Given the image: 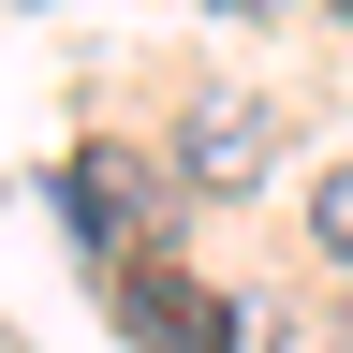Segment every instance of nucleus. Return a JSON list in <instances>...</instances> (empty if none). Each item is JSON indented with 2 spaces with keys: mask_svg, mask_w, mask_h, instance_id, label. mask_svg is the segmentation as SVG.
<instances>
[{
  "mask_svg": "<svg viewBox=\"0 0 353 353\" xmlns=\"http://www.w3.org/2000/svg\"><path fill=\"white\" fill-rule=\"evenodd\" d=\"M118 324H132V353H221V339H236L221 294L176 280V265H132V280H118Z\"/></svg>",
  "mask_w": 353,
  "mask_h": 353,
  "instance_id": "obj_1",
  "label": "nucleus"
},
{
  "mask_svg": "<svg viewBox=\"0 0 353 353\" xmlns=\"http://www.w3.org/2000/svg\"><path fill=\"white\" fill-rule=\"evenodd\" d=\"M176 176H192V192H250L265 176V103H206L192 148H176Z\"/></svg>",
  "mask_w": 353,
  "mask_h": 353,
  "instance_id": "obj_2",
  "label": "nucleus"
},
{
  "mask_svg": "<svg viewBox=\"0 0 353 353\" xmlns=\"http://www.w3.org/2000/svg\"><path fill=\"white\" fill-rule=\"evenodd\" d=\"M309 236H324V250H339V265H353V162H339V176H324V192H309Z\"/></svg>",
  "mask_w": 353,
  "mask_h": 353,
  "instance_id": "obj_3",
  "label": "nucleus"
},
{
  "mask_svg": "<svg viewBox=\"0 0 353 353\" xmlns=\"http://www.w3.org/2000/svg\"><path fill=\"white\" fill-rule=\"evenodd\" d=\"M236 15H280V0H236Z\"/></svg>",
  "mask_w": 353,
  "mask_h": 353,
  "instance_id": "obj_4",
  "label": "nucleus"
}]
</instances>
